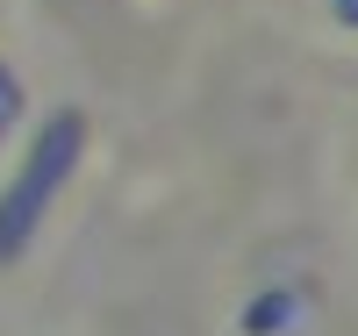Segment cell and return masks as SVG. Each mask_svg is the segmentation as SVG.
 <instances>
[{
  "instance_id": "obj_2",
  "label": "cell",
  "mask_w": 358,
  "mask_h": 336,
  "mask_svg": "<svg viewBox=\"0 0 358 336\" xmlns=\"http://www.w3.org/2000/svg\"><path fill=\"white\" fill-rule=\"evenodd\" d=\"M15 108H22V86H15V72H8V65H0V129L15 122Z\"/></svg>"
},
{
  "instance_id": "obj_1",
  "label": "cell",
  "mask_w": 358,
  "mask_h": 336,
  "mask_svg": "<svg viewBox=\"0 0 358 336\" xmlns=\"http://www.w3.org/2000/svg\"><path fill=\"white\" fill-rule=\"evenodd\" d=\"M79 150H86V122H79V108L50 115V122H43V136H36V150H29V165L15 172V187L0 193V265H15V258L29 251V236H36L43 207H50L57 187L72 179Z\"/></svg>"
},
{
  "instance_id": "obj_3",
  "label": "cell",
  "mask_w": 358,
  "mask_h": 336,
  "mask_svg": "<svg viewBox=\"0 0 358 336\" xmlns=\"http://www.w3.org/2000/svg\"><path fill=\"white\" fill-rule=\"evenodd\" d=\"M337 8H344V15H351V22H358V0H337Z\"/></svg>"
}]
</instances>
